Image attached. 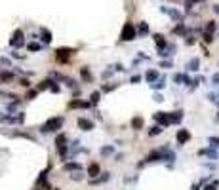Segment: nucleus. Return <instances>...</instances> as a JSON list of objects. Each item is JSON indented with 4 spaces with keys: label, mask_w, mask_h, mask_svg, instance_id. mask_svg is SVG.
<instances>
[{
    "label": "nucleus",
    "mask_w": 219,
    "mask_h": 190,
    "mask_svg": "<svg viewBox=\"0 0 219 190\" xmlns=\"http://www.w3.org/2000/svg\"><path fill=\"white\" fill-rule=\"evenodd\" d=\"M61 126H63V118L61 116H54V118H50V120H46L42 124L40 131L42 133H52V131H57Z\"/></svg>",
    "instance_id": "1"
},
{
    "label": "nucleus",
    "mask_w": 219,
    "mask_h": 190,
    "mask_svg": "<svg viewBox=\"0 0 219 190\" xmlns=\"http://www.w3.org/2000/svg\"><path fill=\"white\" fill-rule=\"evenodd\" d=\"M137 38V29L133 27V23H126L122 27V32H120V40L122 42H130Z\"/></svg>",
    "instance_id": "2"
},
{
    "label": "nucleus",
    "mask_w": 219,
    "mask_h": 190,
    "mask_svg": "<svg viewBox=\"0 0 219 190\" xmlns=\"http://www.w3.org/2000/svg\"><path fill=\"white\" fill-rule=\"evenodd\" d=\"M76 52L72 50V48H59V50H55V59L59 63H67L70 55H75Z\"/></svg>",
    "instance_id": "3"
},
{
    "label": "nucleus",
    "mask_w": 219,
    "mask_h": 190,
    "mask_svg": "<svg viewBox=\"0 0 219 190\" xmlns=\"http://www.w3.org/2000/svg\"><path fill=\"white\" fill-rule=\"evenodd\" d=\"M154 118V122L162 128H168V126H172V120H169V112H154L153 114Z\"/></svg>",
    "instance_id": "4"
},
{
    "label": "nucleus",
    "mask_w": 219,
    "mask_h": 190,
    "mask_svg": "<svg viewBox=\"0 0 219 190\" xmlns=\"http://www.w3.org/2000/svg\"><path fill=\"white\" fill-rule=\"evenodd\" d=\"M23 44H25V40H23V31L17 29V31L13 32V36L10 38V46H13V48H21Z\"/></svg>",
    "instance_id": "5"
},
{
    "label": "nucleus",
    "mask_w": 219,
    "mask_h": 190,
    "mask_svg": "<svg viewBox=\"0 0 219 190\" xmlns=\"http://www.w3.org/2000/svg\"><path fill=\"white\" fill-rule=\"evenodd\" d=\"M175 139H177V142H179V147H183L185 142L190 141V133H189V129H179L177 135H175Z\"/></svg>",
    "instance_id": "6"
},
{
    "label": "nucleus",
    "mask_w": 219,
    "mask_h": 190,
    "mask_svg": "<svg viewBox=\"0 0 219 190\" xmlns=\"http://www.w3.org/2000/svg\"><path fill=\"white\" fill-rule=\"evenodd\" d=\"M78 128L82 129V131H91L93 129V122L91 120H88V118H78Z\"/></svg>",
    "instance_id": "7"
},
{
    "label": "nucleus",
    "mask_w": 219,
    "mask_h": 190,
    "mask_svg": "<svg viewBox=\"0 0 219 190\" xmlns=\"http://www.w3.org/2000/svg\"><path fill=\"white\" fill-rule=\"evenodd\" d=\"M158 160H164V150H153L151 154H147V158H145V162H158Z\"/></svg>",
    "instance_id": "8"
},
{
    "label": "nucleus",
    "mask_w": 219,
    "mask_h": 190,
    "mask_svg": "<svg viewBox=\"0 0 219 190\" xmlns=\"http://www.w3.org/2000/svg\"><path fill=\"white\" fill-rule=\"evenodd\" d=\"M90 107H93L90 101H78V99H75V101L69 103V108H90Z\"/></svg>",
    "instance_id": "9"
},
{
    "label": "nucleus",
    "mask_w": 219,
    "mask_h": 190,
    "mask_svg": "<svg viewBox=\"0 0 219 190\" xmlns=\"http://www.w3.org/2000/svg\"><path fill=\"white\" fill-rule=\"evenodd\" d=\"M189 72H196V70L200 68V61H198V57H192L189 63H187V67H185Z\"/></svg>",
    "instance_id": "10"
},
{
    "label": "nucleus",
    "mask_w": 219,
    "mask_h": 190,
    "mask_svg": "<svg viewBox=\"0 0 219 190\" xmlns=\"http://www.w3.org/2000/svg\"><path fill=\"white\" fill-rule=\"evenodd\" d=\"M99 173H101L99 163H95V162H93V163H90V165H88V177H91V179H93L95 175H99Z\"/></svg>",
    "instance_id": "11"
},
{
    "label": "nucleus",
    "mask_w": 219,
    "mask_h": 190,
    "mask_svg": "<svg viewBox=\"0 0 219 190\" xmlns=\"http://www.w3.org/2000/svg\"><path fill=\"white\" fill-rule=\"evenodd\" d=\"M80 78H82V82H88V84L93 80V76H91V70H90L88 67H82V68H80Z\"/></svg>",
    "instance_id": "12"
},
{
    "label": "nucleus",
    "mask_w": 219,
    "mask_h": 190,
    "mask_svg": "<svg viewBox=\"0 0 219 190\" xmlns=\"http://www.w3.org/2000/svg\"><path fill=\"white\" fill-rule=\"evenodd\" d=\"M154 42H156L158 52H162V50H166V48H168V42H166V38L162 34H154Z\"/></svg>",
    "instance_id": "13"
},
{
    "label": "nucleus",
    "mask_w": 219,
    "mask_h": 190,
    "mask_svg": "<svg viewBox=\"0 0 219 190\" xmlns=\"http://www.w3.org/2000/svg\"><path fill=\"white\" fill-rule=\"evenodd\" d=\"M160 12H162V13H168L169 17H174L175 21H179V19H181V13H179L177 10H169V8H166V6H162V8H160Z\"/></svg>",
    "instance_id": "14"
},
{
    "label": "nucleus",
    "mask_w": 219,
    "mask_h": 190,
    "mask_svg": "<svg viewBox=\"0 0 219 190\" xmlns=\"http://www.w3.org/2000/svg\"><path fill=\"white\" fill-rule=\"evenodd\" d=\"M169 120L172 124H179L183 120V110H175V112H169Z\"/></svg>",
    "instance_id": "15"
},
{
    "label": "nucleus",
    "mask_w": 219,
    "mask_h": 190,
    "mask_svg": "<svg viewBox=\"0 0 219 190\" xmlns=\"http://www.w3.org/2000/svg\"><path fill=\"white\" fill-rule=\"evenodd\" d=\"M63 169H65V171H80L82 165L76 163V162H70V163H65V165H63Z\"/></svg>",
    "instance_id": "16"
},
{
    "label": "nucleus",
    "mask_w": 219,
    "mask_h": 190,
    "mask_svg": "<svg viewBox=\"0 0 219 190\" xmlns=\"http://www.w3.org/2000/svg\"><path fill=\"white\" fill-rule=\"evenodd\" d=\"M40 40H42L44 44H50V42H52V32L48 31V29H42V31H40Z\"/></svg>",
    "instance_id": "17"
},
{
    "label": "nucleus",
    "mask_w": 219,
    "mask_h": 190,
    "mask_svg": "<svg viewBox=\"0 0 219 190\" xmlns=\"http://www.w3.org/2000/svg\"><path fill=\"white\" fill-rule=\"evenodd\" d=\"M145 80H147L149 84H154L158 80V72H156V70H149V72L145 74Z\"/></svg>",
    "instance_id": "18"
},
{
    "label": "nucleus",
    "mask_w": 219,
    "mask_h": 190,
    "mask_svg": "<svg viewBox=\"0 0 219 190\" xmlns=\"http://www.w3.org/2000/svg\"><path fill=\"white\" fill-rule=\"evenodd\" d=\"M65 145H67V135H65V133H59V135L55 137V148L65 147Z\"/></svg>",
    "instance_id": "19"
},
{
    "label": "nucleus",
    "mask_w": 219,
    "mask_h": 190,
    "mask_svg": "<svg viewBox=\"0 0 219 190\" xmlns=\"http://www.w3.org/2000/svg\"><path fill=\"white\" fill-rule=\"evenodd\" d=\"M13 80V72L12 70H4V72H0V82H10Z\"/></svg>",
    "instance_id": "20"
},
{
    "label": "nucleus",
    "mask_w": 219,
    "mask_h": 190,
    "mask_svg": "<svg viewBox=\"0 0 219 190\" xmlns=\"http://www.w3.org/2000/svg\"><path fill=\"white\" fill-rule=\"evenodd\" d=\"M99 101H101V91H93V93L90 95V103L95 107V105L99 103Z\"/></svg>",
    "instance_id": "21"
},
{
    "label": "nucleus",
    "mask_w": 219,
    "mask_h": 190,
    "mask_svg": "<svg viewBox=\"0 0 219 190\" xmlns=\"http://www.w3.org/2000/svg\"><path fill=\"white\" fill-rule=\"evenodd\" d=\"M164 86H166V78H164V76H160L154 84H151L153 89H164Z\"/></svg>",
    "instance_id": "22"
},
{
    "label": "nucleus",
    "mask_w": 219,
    "mask_h": 190,
    "mask_svg": "<svg viewBox=\"0 0 219 190\" xmlns=\"http://www.w3.org/2000/svg\"><path fill=\"white\" fill-rule=\"evenodd\" d=\"M55 82H52V80H42L40 84H38V91H44V89H50L52 86H54Z\"/></svg>",
    "instance_id": "23"
},
{
    "label": "nucleus",
    "mask_w": 219,
    "mask_h": 190,
    "mask_svg": "<svg viewBox=\"0 0 219 190\" xmlns=\"http://www.w3.org/2000/svg\"><path fill=\"white\" fill-rule=\"evenodd\" d=\"M132 128H133V129H141V128H143V118H141V116H135L133 120H132Z\"/></svg>",
    "instance_id": "24"
},
{
    "label": "nucleus",
    "mask_w": 219,
    "mask_h": 190,
    "mask_svg": "<svg viewBox=\"0 0 219 190\" xmlns=\"http://www.w3.org/2000/svg\"><path fill=\"white\" fill-rule=\"evenodd\" d=\"M162 131H164V129H162V126H158V124H156V126H153V128L149 129V135H151V137H156V135H160Z\"/></svg>",
    "instance_id": "25"
},
{
    "label": "nucleus",
    "mask_w": 219,
    "mask_h": 190,
    "mask_svg": "<svg viewBox=\"0 0 219 190\" xmlns=\"http://www.w3.org/2000/svg\"><path fill=\"white\" fill-rule=\"evenodd\" d=\"M198 154H200V156H208V158H211V160H217V152H215V150H210V148H208V150H200Z\"/></svg>",
    "instance_id": "26"
},
{
    "label": "nucleus",
    "mask_w": 219,
    "mask_h": 190,
    "mask_svg": "<svg viewBox=\"0 0 219 190\" xmlns=\"http://www.w3.org/2000/svg\"><path fill=\"white\" fill-rule=\"evenodd\" d=\"M164 160H168V162H174V160H175V154H174L172 150L164 148Z\"/></svg>",
    "instance_id": "27"
},
{
    "label": "nucleus",
    "mask_w": 219,
    "mask_h": 190,
    "mask_svg": "<svg viewBox=\"0 0 219 190\" xmlns=\"http://www.w3.org/2000/svg\"><path fill=\"white\" fill-rule=\"evenodd\" d=\"M149 32V25H147V23H139V31H137V34H147Z\"/></svg>",
    "instance_id": "28"
},
{
    "label": "nucleus",
    "mask_w": 219,
    "mask_h": 190,
    "mask_svg": "<svg viewBox=\"0 0 219 190\" xmlns=\"http://www.w3.org/2000/svg\"><path fill=\"white\" fill-rule=\"evenodd\" d=\"M109 179H111V175H109V173H103V177H99V179H93L91 182H93V184H99V182H107Z\"/></svg>",
    "instance_id": "29"
},
{
    "label": "nucleus",
    "mask_w": 219,
    "mask_h": 190,
    "mask_svg": "<svg viewBox=\"0 0 219 190\" xmlns=\"http://www.w3.org/2000/svg\"><path fill=\"white\" fill-rule=\"evenodd\" d=\"M217 186H219V181H211L210 184L204 186V190H217Z\"/></svg>",
    "instance_id": "30"
},
{
    "label": "nucleus",
    "mask_w": 219,
    "mask_h": 190,
    "mask_svg": "<svg viewBox=\"0 0 219 190\" xmlns=\"http://www.w3.org/2000/svg\"><path fill=\"white\" fill-rule=\"evenodd\" d=\"M215 27H217V25H215V21H208V23H206V32H213V31H215Z\"/></svg>",
    "instance_id": "31"
},
{
    "label": "nucleus",
    "mask_w": 219,
    "mask_h": 190,
    "mask_svg": "<svg viewBox=\"0 0 219 190\" xmlns=\"http://www.w3.org/2000/svg\"><path fill=\"white\" fill-rule=\"evenodd\" d=\"M27 48H29V50H31V52H40V50H42V46H40V44H36V42H33V44H29Z\"/></svg>",
    "instance_id": "32"
},
{
    "label": "nucleus",
    "mask_w": 219,
    "mask_h": 190,
    "mask_svg": "<svg viewBox=\"0 0 219 190\" xmlns=\"http://www.w3.org/2000/svg\"><path fill=\"white\" fill-rule=\"evenodd\" d=\"M112 150H114L112 147H101V150H99V152H101L103 156H109V154H112Z\"/></svg>",
    "instance_id": "33"
},
{
    "label": "nucleus",
    "mask_w": 219,
    "mask_h": 190,
    "mask_svg": "<svg viewBox=\"0 0 219 190\" xmlns=\"http://www.w3.org/2000/svg\"><path fill=\"white\" fill-rule=\"evenodd\" d=\"M174 32H175V34H185V32H187V31H185V25H183V23H181V25H177V27L174 29Z\"/></svg>",
    "instance_id": "34"
},
{
    "label": "nucleus",
    "mask_w": 219,
    "mask_h": 190,
    "mask_svg": "<svg viewBox=\"0 0 219 190\" xmlns=\"http://www.w3.org/2000/svg\"><path fill=\"white\" fill-rule=\"evenodd\" d=\"M208 142H210V147H219V137H210Z\"/></svg>",
    "instance_id": "35"
},
{
    "label": "nucleus",
    "mask_w": 219,
    "mask_h": 190,
    "mask_svg": "<svg viewBox=\"0 0 219 190\" xmlns=\"http://www.w3.org/2000/svg\"><path fill=\"white\" fill-rule=\"evenodd\" d=\"M19 86H23V88H31L29 78H21V80H19Z\"/></svg>",
    "instance_id": "36"
},
{
    "label": "nucleus",
    "mask_w": 219,
    "mask_h": 190,
    "mask_svg": "<svg viewBox=\"0 0 219 190\" xmlns=\"http://www.w3.org/2000/svg\"><path fill=\"white\" fill-rule=\"evenodd\" d=\"M211 40H213V34H211V32H204V42H208V44H210Z\"/></svg>",
    "instance_id": "37"
},
{
    "label": "nucleus",
    "mask_w": 219,
    "mask_h": 190,
    "mask_svg": "<svg viewBox=\"0 0 219 190\" xmlns=\"http://www.w3.org/2000/svg\"><path fill=\"white\" fill-rule=\"evenodd\" d=\"M211 84H213V86H219V72H215V74L211 76Z\"/></svg>",
    "instance_id": "38"
},
{
    "label": "nucleus",
    "mask_w": 219,
    "mask_h": 190,
    "mask_svg": "<svg viewBox=\"0 0 219 190\" xmlns=\"http://www.w3.org/2000/svg\"><path fill=\"white\" fill-rule=\"evenodd\" d=\"M112 68H114V70H120V72H122V70H126V68H124V65H122V63H116V65H114V67H112Z\"/></svg>",
    "instance_id": "39"
},
{
    "label": "nucleus",
    "mask_w": 219,
    "mask_h": 190,
    "mask_svg": "<svg viewBox=\"0 0 219 190\" xmlns=\"http://www.w3.org/2000/svg\"><path fill=\"white\" fill-rule=\"evenodd\" d=\"M130 82H132V84H139V82H141V76H137V74H135V76H132V78H130Z\"/></svg>",
    "instance_id": "40"
},
{
    "label": "nucleus",
    "mask_w": 219,
    "mask_h": 190,
    "mask_svg": "<svg viewBox=\"0 0 219 190\" xmlns=\"http://www.w3.org/2000/svg\"><path fill=\"white\" fill-rule=\"evenodd\" d=\"M114 88H116V84H111V86H103V91L107 93V91H112Z\"/></svg>",
    "instance_id": "41"
},
{
    "label": "nucleus",
    "mask_w": 219,
    "mask_h": 190,
    "mask_svg": "<svg viewBox=\"0 0 219 190\" xmlns=\"http://www.w3.org/2000/svg\"><path fill=\"white\" fill-rule=\"evenodd\" d=\"M50 91H52V93H59V91H61V88H59L57 84H54V86L50 88Z\"/></svg>",
    "instance_id": "42"
},
{
    "label": "nucleus",
    "mask_w": 219,
    "mask_h": 190,
    "mask_svg": "<svg viewBox=\"0 0 219 190\" xmlns=\"http://www.w3.org/2000/svg\"><path fill=\"white\" fill-rule=\"evenodd\" d=\"M160 67H162V68H169V67H172V61H162Z\"/></svg>",
    "instance_id": "43"
},
{
    "label": "nucleus",
    "mask_w": 219,
    "mask_h": 190,
    "mask_svg": "<svg viewBox=\"0 0 219 190\" xmlns=\"http://www.w3.org/2000/svg\"><path fill=\"white\" fill-rule=\"evenodd\" d=\"M154 101H156V103H162V101H164L160 93H154Z\"/></svg>",
    "instance_id": "44"
},
{
    "label": "nucleus",
    "mask_w": 219,
    "mask_h": 190,
    "mask_svg": "<svg viewBox=\"0 0 219 190\" xmlns=\"http://www.w3.org/2000/svg\"><path fill=\"white\" fill-rule=\"evenodd\" d=\"M12 57H15V59H25V55H21V53H17V52H13Z\"/></svg>",
    "instance_id": "45"
},
{
    "label": "nucleus",
    "mask_w": 219,
    "mask_h": 190,
    "mask_svg": "<svg viewBox=\"0 0 219 190\" xmlns=\"http://www.w3.org/2000/svg\"><path fill=\"white\" fill-rule=\"evenodd\" d=\"M112 70H114V68H111V70H105V72H103V78H109V76L112 74Z\"/></svg>",
    "instance_id": "46"
},
{
    "label": "nucleus",
    "mask_w": 219,
    "mask_h": 190,
    "mask_svg": "<svg viewBox=\"0 0 219 190\" xmlns=\"http://www.w3.org/2000/svg\"><path fill=\"white\" fill-rule=\"evenodd\" d=\"M34 95H36V91H29L27 93V99H34Z\"/></svg>",
    "instance_id": "47"
},
{
    "label": "nucleus",
    "mask_w": 219,
    "mask_h": 190,
    "mask_svg": "<svg viewBox=\"0 0 219 190\" xmlns=\"http://www.w3.org/2000/svg\"><path fill=\"white\" fill-rule=\"evenodd\" d=\"M0 63H4V65H12V63H10L8 59H4V57H0Z\"/></svg>",
    "instance_id": "48"
},
{
    "label": "nucleus",
    "mask_w": 219,
    "mask_h": 190,
    "mask_svg": "<svg viewBox=\"0 0 219 190\" xmlns=\"http://www.w3.org/2000/svg\"><path fill=\"white\" fill-rule=\"evenodd\" d=\"M190 190H200V184H192V186H190Z\"/></svg>",
    "instance_id": "49"
},
{
    "label": "nucleus",
    "mask_w": 219,
    "mask_h": 190,
    "mask_svg": "<svg viewBox=\"0 0 219 190\" xmlns=\"http://www.w3.org/2000/svg\"><path fill=\"white\" fill-rule=\"evenodd\" d=\"M213 12H215V13L219 15V6H213Z\"/></svg>",
    "instance_id": "50"
},
{
    "label": "nucleus",
    "mask_w": 219,
    "mask_h": 190,
    "mask_svg": "<svg viewBox=\"0 0 219 190\" xmlns=\"http://www.w3.org/2000/svg\"><path fill=\"white\" fill-rule=\"evenodd\" d=\"M55 190H59V188H55Z\"/></svg>",
    "instance_id": "51"
},
{
    "label": "nucleus",
    "mask_w": 219,
    "mask_h": 190,
    "mask_svg": "<svg viewBox=\"0 0 219 190\" xmlns=\"http://www.w3.org/2000/svg\"><path fill=\"white\" fill-rule=\"evenodd\" d=\"M196 2H198V0H196Z\"/></svg>",
    "instance_id": "52"
}]
</instances>
